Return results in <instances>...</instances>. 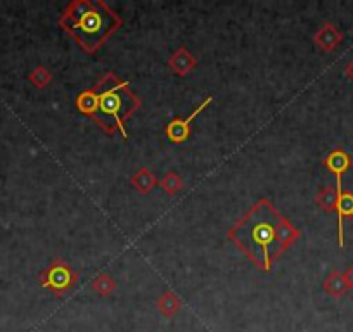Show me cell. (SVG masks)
I'll return each instance as SVG.
<instances>
[{
  "instance_id": "cell-18",
  "label": "cell",
  "mask_w": 353,
  "mask_h": 332,
  "mask_svg": "<svg viewBox=\"0 0 353 332\" xmlns=\"http://www.w3.org/2000/svg\"><path fill=\"white\" fill-rule=\"evenodd\" d=\"M346 73H348V74H350V78H352V80H353V63L350 64L348 68H346Z\"/></svg>"
},
{
  "instance_id": "cell-6",
  "label": "cell",
  "mask_w": 353,
  "mask_h": 332,
  "mask_svg": "<svg viewBox=\"0 0 353 332\" xmlns=\"http://www.w3.org/2000/svg\"><path fill=\"white\" fill-rule=\"evenodd\" d=\"M324 165L327 166V170L332 172L336 175V192L338 196L341 194V180L343 175L348 172V168L352 166V159H350L348 152H345L343 149H336V151L329 152V156L325 158Z\"/></svg>"
},
{
  "instance_id": "cell-8",
  "label": "cell",
  "mask_w": 353,
  "mask_h": 332,
  "mask_svg": "<svg viewBox=\"0 0 353 332\" xmlns=\"http://www.w3.org/2000/svg\"><path fill=\"white\" fill-rule=\"evenodd\" d=\"M341 33L334 28L332 25H324L315 35V42H317L319 47H322L324 50H332L334 47L339 45L341 42Z\"/></svg>"
},
{
  "instance_id": "cell-15",
  "label": "cell",
  "mask_w": 353,
  "mask_h": 332,
  "mask_svg": "<svg viewBox=\"0 0 353 332\" xmlns=\"http://www.w3.org/2000/svg\"><path fill=\"white\" fill-rule=\"evenodd\" d=\"M50 73L46 70V68H35V70L32 71V74H30V81H32L33 85L39 87V89H43V87L49 85L50 81Z\"/></svg>"
},
{
  "instance_id": "cell-2",
  "label": "cell",
  "mask_w": 353,
  "mask_h": 332,
  "mask_svg": "<svg viewBox=\"0 0 353 332\" xmlns=\"http://www.w3.org/2000/svg\"><path fill=\"white\" fill-rule=\"evenodd\" d=\"M61 25L83 49L94 52L120 26V19L103 2H73L64 12Z\"/></svg>"
},
{
  "instance_id": "cell-12",
  "label": "cell",
  "mask_w": 353,
  "mask_h": 332,
  "mask_svg": "<svg viewBox=\"0 0 353 332\" xmlns=\"http://www.w3.org/2000/svg\"><path fill=\"white\" fill-rule=\"evenodd\" d=\"M338 192L331 187H325L321 194L317 196V205L321 206L325 211H336V206H338Z\"/></svg>"
},
{
  "instance_id": "cell-9",
  "label": "cell",
  "mask_w": 353,
  "mask_h": 332,
  "mask_svg": "<svg viewBox=\"0 0 353 332\" xmlns=\"http://www.w3.org/2000/svg\"><path fill=\"white\" fill-rule=\"evenodd\" d=\"M194 66H196L194 57H192L185 49H181L175 56L172 57V59H170V68H172L176 74L189 73Z\"/></svg>"
},
{
  "instance_id": "cell-17",
  "label": "cell",
  "mask_w": 353,
  "mask_h": 332,
  "mask_svg": "<svg viewBox=\"0 0 353 332\" xmlns=\"http://www.w3.org/2000/svg\"><path fill=\"white\" fill-rule=\"evenodd\" d=\"M343 277H345V280H346V284H348L350 289H353V265L350 267L345 273H343Z\"/></svg>"
},
{
  "instance_id": "cell-7",
  "label": "cell",
  "mask_w": 353,
  "mask_h": 332,
  "mask_svg": "<svg viewBox=\"0 0 353 332\" xmlns=\"http://www.w3.org/2000/svg\"><path fill=\"white\" fill-rule=\"evenodd\" d=\"M336 213H338V242L339 247H345V230H343V220L345 216H352L353 218V192L346 191L341 192L338 198V206H336Z\"/></svg>"
},
{
  "instance_id": "cell-4",
  "label": "cell",
  "mask_w": 353,
  "mask_h": 332,
  "mask_svg": "<svg viewBox=\"0 0 353 332\" xmlns=\"http://www.w3.org/2000/svg\"><path fill=\"white\" fill-rule=\"evenodd\" d=\"M39 280L42 287L50 289L56 296H63L66 291H70L73 287L77 276H74V272L70 269V265L66 262H63V260H54L49 265V269L40 276Z\"/></svg>"
},
{
  "instance_id": "cell-1",
  "label": "cell",
  "mask_w": 353,
  "mask_h": 332,
  "mask_svg": "<svg viewBox=\"0 0 353 332\" xmlns=\"http://www.w3.org/2000/svg\"><path fill=\"white\" fill-rule=\"evenodd\" d=\"M281 223L283 218L269 201H260L230 230L229 237L260 269L269 270L270 258H276L283 251L277 242Z\"/></svg>"
},
{
  "instance_id": "cell-10",
  "label": "cell",
  "mask_w": 353,
  "mask_h": 332,
  "mask_svg": "<svg viewBox=\"0 0 353 332\" xmlns=\"http://www.w3.org/2000/svg\"><path fill=\"white\" fill-rule=\"evenodd\" d=\"M324 289L327 291V293L331 294V296L341 298L343 294L348 293L350 287H348V284H346V280H345V277H343V273L336 272V270H334V272L329 273L327 279H325Z\"/></svg>"
},
{
  "instance_id": "cell-13",
  "label": "cell",
  "mask_w": 353,
  "mask_h": 332,
  "mask_svg": "<svg viewBox=\"0 0 353 332\" xmlns=\"http://www.w3.org/2000/svg\"><path fill=\"white\" fill-rule=\"evenodd\" d=\"M154 184H156L154 177H152V175L149 174L145 168H142V170L139 172V174L134 177V185L139 189V191L142 192V194H145L149 189H152V185H154Z\"/></svg>"
},
{
  "instance_id": "cell-16",
  "label": "cell",
  "mask_w": 353,
  "mask_h": 332,
  "mask_svg": "<svg viewBox=\"0 0 353 332\" xmlns=\"http://www.w3.org/2000/svg\"><path fill=\"white\" fill-rule=\"evenodd\" d=\"M161 187L165 189L168 194H175V192L182 187V180L176 177L175 174H168V175H166L165 180L161 182Z\"/></svg>"
},
{
  "instance_id": "cell-5",
  "label": "cell",
  "mask_w": 353,
  "mask_h": 332,
  "mask_svg": "<svg viewBox=\"0 0 353 332\" xmlns=\"http://www.w3.org/2000/svg\"><path fill=\"white\" fill-rule=\"evenodd\" d=\"M212 97H208V99L205 101V103L201 104V106L198 107V110L194 111V113L191 114V116L184 118V120H175L172 121V123L166 127V135H168V138L172 142H185L189 138V135H191V123L192 120H194L196 116H198L201 111H205L206 107H208V104L212 103Z\"/></svg>"
},
{
  "instance_id": "cell-11",
  "label": "cell",
  "mask_w": 353,
  "mask_h": 332,
  "mask_svg": "<svg viewBox=\"0 0 353 332\" xmlns=\"http://www.w3.org/2000/svg\"><path fill=\"white\" fill-rule=\"evenodd\" d=\"M158 308L163 315L172 317V315H175L176 311L181 310V301H179V298H176L173 293H165L161 298H159Z\"/></svg>"
},
{
  "instance_id": "cell-14",
  "label": "cell",
  "mask_w": 353,
  "mask_h": 332,
  "mask_svg": "<svg viewBox=\"0 0 353 332\" xmlns=\"http://www.w3.org/2000/svg\"><path fill=\"white\" fill-rule=\"evenodd\" d=\"M114 287H117V284L113 282V279H110V277L106 276L97 277V279L92 282V289L96 291V293H99L101 296H106V294L113 293Z\"/></svg>"
},
{
  "instance_id": "cell-3",
  "label": "cell",
  "mask_w": 353,
  "mask_h": 332,
  "mask_svg": "<svg viewBox=\"0 0 353 332\" xmlns=\"http://www.w3.org/2000/svg\"><path fill=\"white\" fill-rule=\"evenodd\" d=\"M92 92L96 106L90 116L94 118V121H97L106 132L118 128L123 138H127L128 134L123 123L141 104L137 96L128 90L127 81L118 80L113 73H110L97 83Z\"/></svg>"
}]
</instances>
